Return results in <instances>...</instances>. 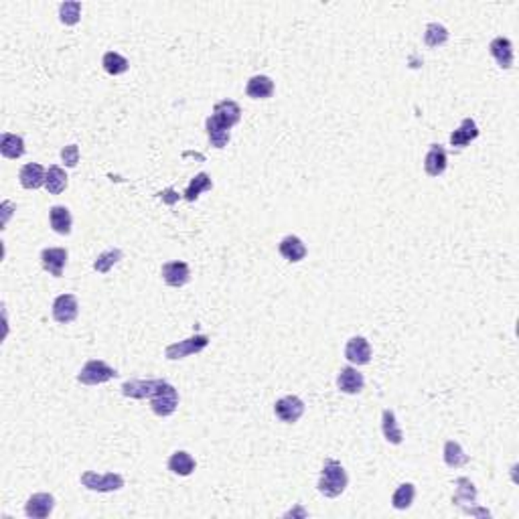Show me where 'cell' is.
<instances>
[{"mask_svg": "<svg viewBox=\"0 0 519 519\" xmlns=\"http://www.w3.org/2000/svg\"><path fill=\"white\" fill-rule=\"evenodd\" d=\"M347 483H349V477L343 469V465L335 458H327L325 465H323V471H321V479H319V493L329 497V499H335L339 497L345 489H347Z\"/></svg>", "mask_w": 519, "mask_h": 519, "instance_id": "6da1fadb", "label": "cell"}, {"mask_svg": "<svg viewBox=\"0 0 519 519\" xmlns=\"http://www.w3.org/2000/svg\"><path fill=\"white\" fill-rule=\"evenodd\" d=\"M118 377V371L102 359H89L77 373V381L83 385H100Z\"/></svg>", "mask_w": 519, "mask_h": 519, "instance_id": "7a4b0ae2", "label": "cell"}, {"mask_svg": "<svg viewBox=\"0 0 519 519\" xmlns=\"http://www.w3.org/2000/svg\"><path fill=\"white\" fill-rule=\"evenodd\" d=\"M81 485L89 491H98V493H114L120 491L124 487V477L118 473H94V471H85L81 475Z\"/></svg>", "mask_w": 519, "mask_h": 519, "instance_id": "3957f363", "label": "cell"}, {"mask_svg": "<svg viewBox=\"0 0 519 519\" xmlns=\"http://www.w3.org/2000/svg\"><path fill=\"white\" fill-rule=\"evenodd\" d=\"M179 406V392L175 385H171L169 381L158 388V392L150 398V408L156 416L160 418H167V416H173L175 410Z\"/></svg>", "mask_w": 519, "mask_h": 519, "instance_id": "277c9868", "label": "cell"}, {"mask_svg": "<svg viewBox=\"0 0 519 519\" xmlns=\"http://www.w3.org/2000/svg\"><path fill=\"white\" fill-rule=\"evenodd\" d=\"M207 345H209V337L207 335H195V337H189L185 341L169 345L165 349V355H167V359L177 361V359H185L189 355L201 353L203 349H207Z\"/></svg>", "mask_w": 519, "mask_h": 519, "instance_id": "5b68a950", "label": "cell"}, {"mask_svg": "<svg viewBox=\"0 0 519 519\" xmlns=\"http://www.w3.org/2000/svg\"><path fill=\"white\" fill-rule=\"evenodd\" d=\"M167 381L165 379H130L122 383V394L126 398H134V400H145V398H152L158 388H162Z\"/></svg>", "mask_w": 519, "mask_h": 519, "instance_id": "8992f818", "label": "cell"}, {"mask_svg": "<svg viewBox=\"0 0 519 519\" xmlns=\"http://www.w3.org/2000/svg\"><path fill=\"white\" fill-rule=\"evenodd\" d=\"M345 357L351 366H368L371 361V345L366 337H351L345 345Z\"/></svg>", "mask_w": 519, "mask_h": 519, "instance_id": "52a82bcc", "label": "cell"}, {"mask_svg": "<svg viewBox=\"0 0 519 519\" xmlns=\"http://www.w3.org/2000/svg\"><path fill=\"white\" fill-rule=\"evenodd\" d=\"M79 315V302L74 295H61L53 300V319L61 325L74 323Z\"/></svg>", "mask_w": 519, "mask_h": 519, "instance_id": "ba28073f", "label": "cell"}, {"mask_svg": "<svg viewBox=\"0 0 519 519\" xmlns=\"http://www.w3.org/2000/svg\"><path fill=\"white\" fill-rule=\"evenodd\" d=\"M337 388L343 394H349V396L361 394L363 388H366V377H363V373H359L355 368L347 366V368H343V370L339 371V375H337Z\"/></svg>", "mask_w": 519, "mask_h": 519, "instance_id": "9c48e42d", "label": "cell"}, {"mask_svg": "<svg viewBox=\"0 0 519 519\" xmlns=\"http://www.w3.org/2000/svg\"><path fill=\"white\" fill-rule=\"evenodd\" d=\"M162 280L173 286V288H181L191 280V268L187 262L175 260V262H167L162 266Z\"/></svg>", "mask_w": 519, "mask_h": 519, "instance_id": "30bf717a", "label": "cell"}, {"mask_svg": "<svg viewBox=\"0 0 519 519\" xmlns=\"http://www.w3.org/2000/svg\"><path fill=\"white\" fill-rule=\"evenodd\" d=\"M274 414H276L282 422L295 424V422L300 420V416L304 414V402H302L298 396H286V398H282V400L276 402Z\"/></svg>", "mask_w": 519, "mask_h": 519, "instance_id": "8fae6325", "label": "cell"}, {"mask_svg": "<svg viewBox=\"0 0 519 519\" xmlns=\"http://www.w3.org/2000/svg\"><path fill=\"white\" fill-rule=\"evenodd\" d=\"M53 507H55V499L51 493H35L33 497H29L25 505V513L31 519H45L51 516Z\"/></svg>", "mask_w": 519, "mask_h": 519, "instance_id": "7c38bea8", "label": "cell"}, {"mask_svg": "<svg viewBox=\"0 0 519 519\" xmlns=\"http://www.w3.org/2000/svg\"><path fill=\"white\" fill-rule=\"evenodd\" d=\"M41 264L51 276H55V278L63 276V268L67 264V250L65 248H45L41 252Z\"/></svg>", "mask_w": 519, "mask_h": 519, "instance_id": "4fadbf2b", "label": "cell"}, {"mask_svg": "<svg viewBox=\"0 0 519 519\" xmlns=\"http://www.w3.org/2000/svg\"><path fill=\"white\" fill-rule=\"evenodd\" d=\"M223 128L231 130L240 120H242V108L237 106V102L233 100H222L213 106V114H211Z\"/></svg>", "mask_w": 519, "mask_h": 519, "instance_id": "5bb4252c", "label": "cell"}, {"mask_svg": "<svg viewBox=\"0 0 519 519\" xmlns=\"http://www.w3.org/2000/svg\"><path fill=\"white\" fill-rule=\"evenodd\" d=\"M489 53L495 57L501 70L513 67V43L507 37H495L489 43Z\"/></svg>", "mask_w": 519, "mask_h": 519, "instance_id": "9a60e30c", "label": "cell"}, {"mask_svg": "<svg viewBox=\"0 0 519 519\" xmlns=\"http://www.w3.org/2000/svg\"><path fill=\"white\" fill-rule=\"evenodd\" d=\"M479 134H481V130H479L477 122L473 118H465L460 122V126L450 134V145L458 147V149H465L467 145H471L473 140H477Z\"/></svg>", "mask_w": 519, "mask_h": 519, "instance_id": "2e32d148", "label": "cell"}, {"mask_svg": "<svg viewBox=\"0 0 519 519\" xmlns=\"http://www.w3.org/2000/svg\"><path fill=\"white\" fill-rule=\"evenodd\" d=\"M448 167V156L446 150L441 145H430V149L424 156V171L430 177H441Z\"/></svg>", "mask_w": 519, "mask_h": 519, "instance_id": "e0dca14e", "label": "cell"}, {"mask_svg": "<svg viewBox=\"0 0 519 519\" xmlns=\"http://www.w3.org/2000/svg\"><path fill=\"white\" fill-rule=\"evenodd\" d=\"M454 485H456V493H454V497H452V503H454L456 507L467 509V507H471V505L477 503V487H475V483L471 481V479L458 477V479L454 481Z\"/></svg>", "mask_w": 519, "mask_h": 519, "instance_id": "ac0fdd59", "label": "cell"}, {"mask_svg": "<svg viewBox=\"0 0 519 519\" xmlns=\"http://www.w3.org/2000/svg\"><path fill=\"white\" fill-rule=\"evenodd\" d=\"M49 223H51V229L59 235H70L72 233V213L65 205H53L49 209Z\"/></svg>", "mask_w": 519, "mask_h": 519, "instance_id": "d6986e66", "label": "cell"}, {"mask_svg": "<svg viewBox=\"0 0 519 519\" xmlns=\"http://www.w3.org/2000/svg\"><path fill=\"white\" fill-rule=\"evenodd\" d=\"M45 179H47V171L37 165V162H29L21 169L19 173V181L25 189H39L45 187Z\"/></svg>", "mask_w": 519, "mask_h": 519, "instance_id": "ffe728a7", "label": "cell"}, {"mask_svg": "<svg viewBox=\"0 0 519 519\" xmlns=\"http://www.w3.org/2000/svg\"><path fill=\"white\" fill-rule=\"evenodd\" d=\"M381 432H383V438L390 445H402L404 443V432L398 426L396 414L392 410H383V414H381Z\"/></svg>", "mask_w": 519, "mask_h": 519, "instance_id": "44dd1931", "label": "cell"}, {"mask_svg": "<svg viewBox=\"0 0 519 519\" xmlns=\"http://www.w3.org/2000/svg\"><path fill=\"white\" fill-rule=\"evenodd\" d=\"M278 250H280L282 258L288 260V262H300V260L306 258V246L297 235H286L280 242Z\"/></svg>", "mask_w": 519, "mask_h": 519, "instance_id": "7402d4cb", "label": "cell"}, {"mask_svg": "<svg viewBox=\"0 0 519 519\" xmlns=\"http://www.w3.org/2000/svg\"><path fill=\"white\" fill-rule=\"evenodd\" d=\"M195 467H197V463L187 450H177L169 458V471L179 475V477H189L195 471Z\"/></svg>", "mask_w": 519, "mask_h": 519, "instance_id": "603a6c76", "label": "cell"}, {"mask_svg": "<svg viewBox=\"0 0 519 519\" xmlns=\"http://www.w3.org/2000/svg\"><path fill=\"white\" fill-rule=\"evenodd\" d=\"M246 94L254 100H266L274 94V81L268 75H254L246 85Z\"/></svg>", "mask_w": 519, "mask_h": 519, "instance_id": "cb8c5ba5", "label": "cell"}, {"mask_svg": "<svg viewBox=\"0 0 519 519\" xmlns=\"http://www.w3.org/2000/svg\"><path fill=\"white\" fill-rule=\"evenodd\" d=\"M25 140L17 134H10V132H4L0 136V154L4 158H10V160H17L25 154Z\"/></svg>", "mask_w": 519, "mask_h": 519, "instance_id": "d4e9b609", "label": "cell"}, {"mask_svg": "<svg viewBox=\"0 0 519 519\" xmlns=\"http://www.w3.org/2000/svg\"><path fill=\"white\" fill-rule=\"evenodd\" d=\"M67 183H70V177H67V173H65L61 167L53 165V167H49V169H47L45 189H47L51 195H59V193H63V191L67 189Z\"/></svg>", "mask_w": 519, "mask_h": 519, "instance_id": "484cf974", "label": "cell"}, {"mask_svg": "<svg viewBox=\"0 0 519 519\" xmlns=\"http://www.w3.org/2000/svg\"><path fill=\"white\" fill-rule=\"evenodd\" d=\"M205 128H207V136H209L211 147H215V149H225L227 147V142H229V130L223 128L213 116H209L205 120Z\"/></svg>", "mask_w": 519, "mask_h": 519, "instance_id": "4316f807", "label": "cell"}, {"mask_svg": "<svg viewBox=\"0 0 519 519\" xmlns=\"http://www.w3.org/2000/svg\"><path fill=\"white\" fill-rule=\"evenodd\" d=\"M414 497H416V487H414L412 483H402V485L394 491V495H392V505H394V509L404 511V509H410V507H412Z\"/></svg>", "mask_w": 519, "mask_h": 519, "instance_id": "83f0119b", "label": "cell"}, {"mask_svg": "<svg viewBox=\"0 0 519 519\" xmlns=\"http://www.w3.org/2000/svg\"><path fill=\"white\" fill-rule=\"evenodd\" d=\"M445 463L450 469H460L469 463V454H465L463 446L456 441H448L445 445Z\"/></svg>", "mask_w": 519, "mask_h": 519, "instance_id": "f1b7e54d", "label": "cell"}, {"mask_svg": "<svg viewBox=\"0 0 519 519\" xmlns=\"http://www.w3.org/2000/svg\"><path fill=\"white\" fill-rule=\"evenodd\" d=\"M102 65H104L106 74H110V75L126 74V72H128V67H130L128 59H126L124 55L116 53V51H108V53H104V57H102Z\"/></svg>", "mask_w": 519, "mask_h": 519, "instance_id": "f546056e", "label": "cell"}, {"mask_svg": "<svg viewBox=\"0 0 519 519\" xmlns=\"http://www.w3.org/2000/svg\"><path fill=\"white\" fill-rule=\"evenodd\" d=\"M213 189V181L207 173H199L191 179V183L187 187L185 199L187 201H195L203 191H211Z\"/></svg>", "mask_w": 519, "mask_h": 519, "instance_id": "4dcf8cb0", "label": "cell"}, {"mask_svg": "<svg viewBox=\"0 0 519 519\" xmlns=\"http://www.w3.org/2000/svg\"><path fill=\"white\" fill-rule=\"evenodd\" d=\"M448 41V29L441 23H430L424 31V43L428 47H441Z\"/></svg>", "mask_w": 519, "mask_h": 519, "instance_id": "1f68e13d", "label": "cell"}, {"mask_svg": "<svg viewBox=\"0 0 519 519\" xmlns=\"http://www.w3.org/2000/svg\"><path fill=\"white\" fill-rule=\"evenodd\" d=\"M81 17V2H61L59 4V19L63 25L74 27Z\"/></svg>", "mask_w": 519, "mask_h": 519, "instance_id": "d6a6232c", "label": "cell"}, {"mask_svg": "<svg viewBox=\"0 0 519 519\" xmlns=\"http://www.w3.org/2000/svg\"><path fill=\"white\" fill-rule=\"evenodd\" d=\"M122 250H108V252H104V254H100L96 262H94V270L96 272H100V274H106V272H110L112 268L122 260Z\"/></svg>", "mask_w": 519, "mask_h": 519, "instance_id": "836d02e7", "label": "cell"}, {"mask_svg": "<svg viewBox=\"0 0 519 519\" xmlns=\"http://www.w3.org/2000/svg\"><path fill=\"white\" fill-rule=\"evenodd\" d=\"M61 160H63L65 167H70V169L77 167V162H79V149H77V145H67V147H63V150H61Z\"/></svg>", "mask_w": 519, "mask_h": 519, "instance_id": "e575fe53", "label": "cell"}, {"mask_svg": "<svg viewBox=\"0 0 519 519\" xmlns=\"http://www.w3.org/2000/svg\"><path fill=\"white\" fill-rule=\"evenodd\" d=\"M158 195H160V199H162L167 205H175V203L179 201V195H177L175 189H167V191H162V193H158Z\"/></svg>", "mask_w": 519, "mask_h": 519, "instance_id": "d590c367", "label": "cell"}]
</instances>
